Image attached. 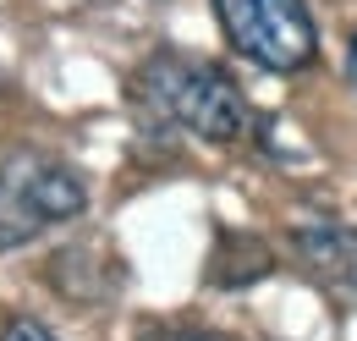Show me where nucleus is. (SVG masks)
I'll return each mask as SVG.
<instances>
[{
  "instance_id": "7ed1b4c3",
  "label": "nucleus",
  "mask_w": 357,
  "mask_h": 341,
  "mask_svg": "<svg viewBox=\"0 0 357 341\" xmlns=\"http://www.w3.org/2000/svg\"><path fill=\"white\" fill-rule=\"evenodd\" d=\"M225 39L264 72H303L319 55L308 0H215Z\"/></svg>"
},
{
  "instance_id": "f257e3e1",
  "label": "nucleus",
  "mask_w": 357,
  "mask_h": 341,
  "mask_svg": "<svg viewBox=\"0 0 357 341\" xmlns=\"http://www.w3.org/2000/svg\"><path fill=\"white\" fill-rule=\"evenodd\" d=\"M137 94L149 99V110L171 127L192 132L204 143H236L248 132V99L231 83V72L215 61L181 55V50H160L143 72H137Z\"/></svg>"
},
{
  "instance_id": "39448f33",
  "label": "nucleus",
  "mask_w": 357,
  "mask_h": 341,
  "mask_svg": "<svg viewBox=\"0 0 357 341\" xmlns=\"http://www.w3.org/2000/svg\"><path fill=\"white\" fill-rule=\"evenodd\" d=\"M275 270V254H269L259 237H231L225 231L215 259H209V281L215 286H248V281H264Z\"/></svg>"
},
{
  "instance_id": "20e7f679",
  "label": "nucleus",
  "mask_w": 357,
  "mask_h": 341,
  "mask_svg": "<svg viewBox=\"0 0 357 341\" xmlns=\"http://www.w3.org/2000/svg\"><path fill=\"white\" fill-rule=\"evenodd\" d=\"M297 259L308 264L324 286H357V231H341V226H308L291 237Z\"/></svg>"
},
{
  "instance_id": "6e6552de",
  "label": "nucleus",
  "mask_w": 357,
  "mask_h": 341,
  "mask_svg": "<svg viewBox=\"0 0 357 341\" xmlns=\"http://www.w3.org/2000/svg\"><path fill=\"white\" fill-rule=\"evenodd\" d=\"M352 83H357V39H352Z\"/></svg>"
},
{
  "instance_id": "f03ea898",
  "label": "nucleus",
  "mask_w": 357,
  "mask_h": 341,
  "mask_svg": "<svg viewBox=\"0 0 357 341\" xmlns=\"http://www.w3.org/2000/svg\"><path fill=\"white\" fill-rule=\"evenodd\" d=\"M89 210V187L66 160L17 149L0 166V248H22Z\"/></svg>"
},
{
  "instance_id": "423d86ee",
  "label": "nucleus",
  "mask_w": 357,
  "mask_h": 341,
  "mask_svg": "<svg viewBox=\"0 0 357 341\" xmlns=\"http://www.w3.org/2000/svg\"><path fill=\"white\" fill-rule=\"evenodd\" d=\"M0 341H55V336H50V325H39V319H28V314H17V319H6V331H0Z\"/></svg>"
},
{
  "instance_id": "0eeeda50",
  "label": "nucleus",
  "mask_w": 357,
  "mask_h": 341,
  "mask_svg": "<svg viewBox=\"0 0 357 341\" xmlns=\"http://www.w3.org/2000/svg\"><path fill=\"white\" fill-rule=\"evenodd\" d=\"M143 341H231V336H209V331H187V325H165V331H143Z\"/></svg>"
}]
</instances>
